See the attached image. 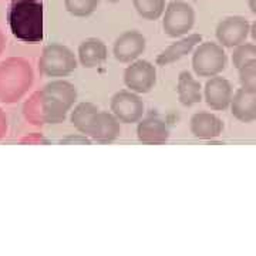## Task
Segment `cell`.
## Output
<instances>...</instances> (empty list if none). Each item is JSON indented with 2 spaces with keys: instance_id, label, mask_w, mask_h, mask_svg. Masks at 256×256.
<instances>
[{
  "instance_id": "277c9868",
  "label": "cell",
  "mask_w": 256,
  "mask_h": 256,
  "mask_svg": "<svg viewBox=\"0 0 256 256\" xmlns=\"http://www.w3.org/2000/svg\"><path fill=\"white\" fill-rule=\"evenodd\" d=\"M77 68V58L64 44L52 43L43 48L38 58V72L46 77H66Z\"/></svg>"
},
{
  "instance_id": "2e32d148",
  "label": "cell",
  "mask_w": 256,
  "mask_h": 256,
  "mask_svg": "<svg viewBox=\"0 0 256 256\" xmlns=\"http://www.w3.org/2000/svg\"><path fill=\"white\" fill-rule=\"evenodd\" d=\"M108 50L106 43L97 37H88L78 46V60L84 68H96L106 63Z\"/></svg>"
},
{
  "instance_id": "e0dca14e",
  "label": "cell",
  "mask_w": 256,
  "mask_h": 256,
  "mask_svg": "<svg viewBox=\"0 0 256 256\" xmlns=\"http://www.w3.org/2000/svg\"><path fill=\"white\" fill-rule=\"evenodd\" d=\"M232 116L242 122H252L256 120V92L239 88L230 101Z\"/></svg>"
},
{
  "instance_id": "44dd1931",
  "label": "cell",
  "mask_w": 256,
  "mask_h": 256,
  "mask_svg": "<svg viewBox=\"0 0 256 256\" xmlns=\"http://www.w3.org/2000/svg\"><path fill=\"white\" fill-rule=\"evenodd\" d=\"M100 0H64L66 10L74 18H88L98 8Z\"/></svg>"
},
{
  "instance_id": "d6986e66",
  "label": "cell",
  "mask_w": 256,
  "mask_h": 256,
  "mask_svg": "<svg viewBox=\"0 0 256 256\" xmlns=\"http://www.w3.org/2000/svg\"><path fill=\"white\" fill-rule=\"evenodd\" d=\"M98 107L92 102L84 101L80 102L74 107V110L72 111V124L77 131H80L82 136H88V131L92 126V121L96 118L97 112H98Z\"/></svg>"
},
{
  "instance_id": "83f0119b",
  "label": "cell",
  "mask_w": 256,
  "mask_h": 256,
  "mask_svg": "<svg viewBox=\"0 0 256 256\" xmlns=\"http://www.w3.org/2000/svg\"><path fill=\"white\" fill-rule=\"evenodd\" d=\"M248 4H249V9L256 16V0H248Z\"/></svg>"
},
{
  "instance_id": "6da1fadb",
  "label": "cell",
  "mask_w": 256,
  "mask_h": 256,
  "mask_svg": "<svg viewBox=\"0 0 256 256\" xmlns=\"http://www.w3.org/2000/svg\"><path fill=\"white\" fill-rule=\"evenodd\" d=\"M77 101V88L66 80H54L33 92L23 104V116L32 126H56L63 122Z\"/></svg>"
},
{
  "instance_id": "8992f818",
  "label": "cell",
  "mask_w": 256,
  "mask_h": 256,
  "mask_svg": "<svg viewBox=\"0 0 256 256\" xmlns=\"http://www.w3.org/2000/svg\"><path fill=\"white\" fill-rule=\"evenodd\" d=\"M195 24V10L185 0H172L162 14V28L168 37L185 36Z\"/></svg>"
},
{
  "instance_id": "484cf974",
  "label": "cell",
  "mask_w": 256,
  "mask_h": 256,
  "mask_svg": "<svg viewBox=\"0 0 256 256\" xmlns=\"http://www.w3.org/2000/svg\"><path fill=\"white\" fill-rule=\"evenodd\" d=\"M4 46H6V37H4V34H3V32L0 30V54L3 53Z\"/></svg>"
},
{
  "instance_id": "5bb4252c",
  "label": "cell",
  "mask_w": 256,
  "mask_h": 256,
  "mask_svg": "<svg viewBox=\"0 0 256 256\" xmlns=\"http://www.w3.org/2000/svg\"><path fill=\"white\" fill-rule=\"evenodd\" d=\"M190 127L194 137L208 141L220 137L224 130V122L215 114L201 111L192 116Z\"/></svg>"
},
{
  "instance_id": "7402d4cb",
  "label": "cell",
  "mask_w": 256,
  "mask_h": 256,
  "mask_svg": "<svg viewBox=\"0 0 256 256\" xmlns=\"http://www.w3.org/2000/svg\"><path fill=\"white\" fill-rule=\"evenodd\" d=\"M256 58V44L252 43H242L238 47H235L232 54V63L236 68H240L244 64H246L250 60Z\"/></svg>"
},
{
  "instance_id": "9a60e30c",
  "label": "cell",
  "mask_w": 256,
  "mask_h": 256,
  "mask_svg": "<svg viewBox=\"0 0 256 256\" xmlns=\"http://www.w3.org/2000/svg\"><path fill=\"white\" fill-rule=\"evenodd\" d=\"M137 137L142 144L161 146L170 138V128L158 117H148L138 122Z\"/></svg>"
},
{
  "instance_id": "52a82bcc",
  "label": "cell",
  "mask_w": 256,
  "mask_h": 256,
  "mask_svg": "<svg viewBox=\"0 0 256 256\" xmlns=\"http://www.w3.org/2000/svg\"><path fill=\"white\" fill-rule=\"evenodd\" d=\"M111 112L122 124L138 122L144 116V101L138 92L131 90H121L112 96L110 102Z\"/></svg>"
},
{
  "instance_id": "ac0fdd59",
  "label": "cell",
  "mask_w": 256,
  "mask_h": 256,
  "mask_svg": "<svg viewBox=\"0 0 256 256\" xmlns=\"http://www.w3.org/2000/svg\"><path fill=\"white\" fill-rule=\"evenodd\" d=\"M176 92H178V100L184 107H192L202 100L201 82L195 80L190 72L180 73Z\"/></svg>"
},
{
  "instance_id": "4fadbf2b",
  "label": "cell",
  "mask_w": 256,
  "mask_h": 256,
  "mask_svg": "<svg viewBox=\"0 0 256 256\" xmlns=\"http://www.w3.org/2000/svg\"><path fill=\"white\" fill-rule=\"evenodd\" d=\"M201 42L202 36L198 33H192V34L182 37L181 40H176L175 43L170 44L158 54L156 64L158 66H170V64L176 63L178 60H181L185 56L191 54Z\"/></svg>"
},
{
  "instance_id": "ffe728a7",
  "label": "cell",
  "mask_w": 256,
  "mask_h": 256,
  "mask_svg": "<svg viewBox=\"0 0 256 256\" xmlns=\"http://www.w3.org/2000/svg\"><path fill=\"white\" fill-rule=\"evenodd\" d=\"M132 6L138 14L146 20H158L164 14L165 0H132Z\"/></svg>"
},
{
  "instance_id": "f546056e",
  "label": "cell",
  "mask_w": 256,
  "mask_h": 256,
  "mask_svg": "<svg viewBox=\"0 0 256 256\" xmlns=\"http://www.w3.org/2000/svg\"><path fill=\"white\" fill-rule=\"evenodd\" d=\"M195 2H200V0H195Z\"/></svg>"
},
{
  "instance_id": "8fae6325",
  "label": "cell",
  "mask_w": 256,
  "mask_h": 256,
  "mask_svg": "<svg viewBox=\"0 0 256 256\" xmlns=\"http://www.w3.org/2000/svg\"><path fill=\"white\" fill-rule=\"evenodd\" d=\"M120 134H121L120 120L112 112L98 111L92 121V126L87 137L100 144H110L120 137Z\"/></svg>"
},
{
  "instance_id": "603a6c76",
  "label": "cell",
  "mask_w": 256,
  "mask_h": 256,
  "mask_svg": "<svg viewBox=\"0 0 256 256\" xmlns=\"http://www.w3.org/2000/svg\"><path fill=\"white\" fill-rule=\"evenodd\" d=\"M239 82L244 88L256 92V58L239 68Z\"/></svg>"
},
{
  "instance_id": "d4e9b609",
  "label": "cell",
  "mask_w": 256,
  "mask_h": 256,
  "mask_svg": "<svg viewBox=\"0 0 256 256\" xmlns=\"http://www.w3.org/2000/svg\"><path fill=\"white\" fill-rule=\"evenodd\" d=\"M6 132H8V117L4 111L0 108V140L6 136Z\"/></svg>"
},
{
  "instance_id": "cb8c5ba5",
  "label": "cell",
  "mask_w": 256,
  "mask_h": 256,
  "mask_svg": "<svg viewBox=\"0 0 256 256\" xmlns=\"http://www.w3.org/2000/svg\"><path fill=\"white\" fill-rule=\"evenodd\" d=\"M20 142H26V144H44L47 141L44 140V137H43L42 134L33 132V134H28L26 137L22 138Z\"/></svg>"
},
{
  "instance_id": "ba28073f",
  "label": "cell",
  "mask_w": 256,
  "mask_h": 256,
  "mask_svg": "<svg viewBox=\"0 0 256 256\" xmlns=\"http://www.w3.org/2000/svg\"><path fill=\"white\" fill-rule=\"evenodd\" d=\"M156 82V66L146 60H136L130 63L124 72V84L128 90L146 94L150 92Z\"/></svg>"
},
{
  "instance_id": "5b68a950",
  "label": "cell",
  "mask_w": 256,
  "mask_h": 256,
  "mask_svg": "<svg viewBox=\"0 0 256 256\" xmlns=\"http://www.w3.org/2000/svg\"><path fill=\"white\" fill-rule=\"evenodd\" d=\"M226 63L228 57L224 47L214 42L198 44L192 54V68L198 77L220 76L225 70Z\"/></svg>"
},
{
  "instance_id": "4316f807",
  "label": "cell",
  "mask_w": 256,
  "mask_h": 256,
  "mask_svg": "<svg viewBox=\"0 0 256 256\" xmlns=\"http://www.w3.org/2000/svg\"><path fill=\"white\" fill-rule=\"evenodd\" d=\"M249 33H250V36H252V40L256 43V20L250 24V32H249Z\"/></svg>"
},
{
  "instance_id": "7a4b0ae2",
  "label": "cell",
  "mask_w": 256,
  "mask_h": 256,
  "mask_svg": "<svg viewBox=\"0 0 256 256\" xmlns=\"http://www.w3.org/2000/svg\"><path fill=\"white\" fill-rule=\"evenodd\" d=\"M8 24L12 34L24 43H40L43 33V0H10Z\"/></svg>"
},
{
  "instance_id": "f1b7e54d",
  "label": "cell",
  "mask_w": 256,
  "mask_h": 256,
  "mask_svg": "<svg viewBox=\"0 0 256 256\" xmlns=\"http://www.w3.org/2000/svg\"><path fill=\"white\" fill-rule=\"evenodd\" d=\"M106 2H110V3H118V2H122V0H106Z\"/></svg>"
},
{
  "instance_id": "9c48e42d",
  "label": "cell",
  "mask_w": 256,
  "mask_h": 256,
  "mask_svg": "<svg viewBox=\"0 0 256 256\" xmlns=\"http://www.w3.org/2000/svg\"><path fill=\"white\" fill-rule=\"evenodd\" d=\"M249 32L250 24L246 18L242 16H229L218 23L215 34L220 46L234 48L245 43Z\"/></svg>"
},
{
  "instance_id": "3957f363",
  "label": "cell",
  "mask_w": 256,
  "mask_h": 256,
  "mask_svg": "<svg viewBox=\"0 0 256 256\" xmlns=\"http://www.w3.org/2000/svg\"><path fill=\"white\" fill-rule=\"evenodd\" d=\"M34 72L23 57H9L0 63V102L14 104L32 88Z\"/></svg>"
},
{
  "instance_id": "7c38bea8",
  "label": "cell",
  "mask_w": 256,
  "mask_h": 256,
  "mask_svg": "<svg viewBox=\"0 0 256 256\" xmlns=\"http://www.w3.org/2000/svg\"><path fill=\"white\" fill-rule=\"evenodd\" d=\"M232 97H234L232 86L224 77L214 76L205 84V101L208 107H210V110H226L230 106Z\"/></svg>"
},
{
  "instance_id": "30bf717a",
  "label": "cell",
  "mask_w": 256,
  "mask_h": 256,
  "mask_svg": "<svg viewBox=\"0 0 256 256\" xmlns=\"http://www.w3.org/2000/svg\"><path fill=\"white\" fill-rule=\"evenodd\" d=\"M146 40L137 30H127L120 34L112 46L114 57L120 63H132L146 52Z\"/></svg>"
}]
</instances>
